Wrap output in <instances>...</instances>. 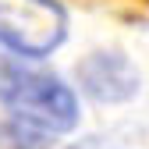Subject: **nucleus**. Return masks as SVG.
I'll return each instance as SVG.
<instances>
[{
  "label": "nucleus",
  "instance_id": "f257e3e1",
  "mask_svg": "<svg viewBox=\"0 0 149 149\" xmlns=\"http://www.w3.org/2000/svg\"><path fill=\"white\" fill-rule=\"evenodd\" d=\"M0 107H7L14 121H25L46 135H64L82 117L78 92L61 74L14 53H0Z\"/></svg>",
  "mask_w": 149,
  "mask_h": 149
},
{
  "label": "nucleus",
  "instance_id": "f03ea898",
  "mask_svg": "<svg viewBox=\"0 0 149 149\" xmlns=\"http://www.w3.org/2000/svg\"><path fill=\"white\" fill-rule=\"evenodd\" d=\"M68 39V11L57 0H0V50L43 61Z\"/></svg>",
  "mask_w": 149,
  "mask_h": 149
},
{
  "label": "nucleus",
  "instance_id": "7ed1b4c3",
  "mask_svg": "<svg viewBox=\"0 0 149 149\" xmlns=\"http://www.w3.org/2000/svg\"><path fill=\"white\" fill-rule=\"evenodd\" d=\"M74 85H78L92 103H128L139 96V68L132 57H124L121 50H92L74 64Z\"/></svg>",
  "mask_w": 149,
  "mask_h": 149
}]
</instances>
